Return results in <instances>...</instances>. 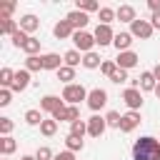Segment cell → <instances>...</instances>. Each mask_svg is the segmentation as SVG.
Wrapping results in <instances>:
<instances>
[{"mask_svg": "<svg viewBox=\"0 0 160 160\" xmlns=\"http://www.w3.org/2000/svg\"><path fill=\"white\" fill-rule=\"evenodd\" d=\"M132 160H160V140L158 138H138L132 142Z\"/></svg>", "mask_w": 160, "mask_h": 160, "instance_id": "obj_1", "label": "cell"}, {"mask_svg": "<svg viewBox=\"0 0 160 160\" xmlns=\"http://www.w3.org/2000/svg\"><path fill=\"white\" fill-rule=\"evenodd\" d=\"M88 92H90V90H85L80 82L65 85V88H62V102H68V105H80V100H88Z\"/></svg>", "mask_w": 160, "mask_h": 160, "instance_id": "obj_2", "label": "cell"}, {"mask_svg": "<svg viewBox=\"0 0 160 160\" xmlns=\"http://www.w3.org/2000/svg\"><path fill=\"white\" fill-rule=\"evenodd\" d=\"M72 45H75L78 52H92V48H95V35H90L88 30H75Z\"/></svg>", "mask_w": 160, "mask_h": 160, "instance_id": "obj_3", "label": "cell"}, {"mask_svg": "<svg viewBox=\"0 0 160 160\" xmlns=\"http://www.w3.org/2000/svg\"><path fill=\"white\" fill-rule=\"evenodd\" d=\"M152 32H155V28H152V22H150V20H142V18H138V20L130 25V35H132V38L150 40V38H152Z\"/></svg>", "mask_w": 160, "mask_h": 160, "instance_id": "obj_4", "label": "cell"}, {"mask_svg": "<svg viewBox=\"0 0 160 160\" xmlns=\"http://www.w3.org/2000/svg\"><path fill=\"white\" fill-rule=\"evenodd\" d=\"M108 105V92L102 90V88H92L90 92H88V108L92 110V112H98V110H102Z\"/></svg>", "mask_w": 160, "mask_h": 160, "instance_id": "obj_5", "label": "cell"}, {"mask_svg": "<svg viewBox=\"0 0 160 160\" xmlns=\"http://www.w3.org/2000/svg\"><path fill=\"white\" fill-rule=\"evenodd\" d=\"M95 45H100V48H105V45H112V40H115V32H112V28L110 25H100L98 22V28H95Z\"/></svg>", "mask_w": 160, "mask_h": 160, "instance_id": "obj_6", "label": "cell"}, {"mask_svg": "<svg viewBox=\"0 0 160 160\" xmlns=\"http://www.w3.org/2000/svg\"><path fill=\"white\" fill-rule=\"evenodd\" d=\"M122 102H125L130 110H138V112H140V108H142V90L128 88V90L122 92Z\"/></svg>", "mask_w": 160, "mask_h": 160, "instance_id": "obj_7", "label": "cell"}, {"mask_svg": "<svg viewBox=\"0 0 160 160\" xmlns=\"http://www.w3.org/2000/svg\"><path fill=\"white\" fill-rule=\"evenodd\" d=\"M140 112L138 110H128L125 115H122V122H120V132H132L138 125H140Z\"/></svg>", "mask_w": 160, "mask_h": 160, "instance_id": "obj_8", "label": "cell"}, {"mask_svg": "<svg viewBox=\"0 0 160 160\" xmlns=\"http://www.w3.org/2000/svg\"><path fill=\"white\" fill-rule=\"evenodd\" d=\"M105 128H108V122H105L102 115H92V118L88 120V135H90V138H100V135L105 132Z\"/></svg>", "mask_w": 160, "mask_h": 160, "instance_id": "obj_9", "label": "cell"}, {"mask_svg": "<svg viewBox=\"0 0 160 160\" xmlns=\"http://www.w3.org/2000/svg\"><path fill=\"white\" fill-rule=\"evenodd\" d=\"M65 20L75 28V30H85V25L90 22V18H88V12H80V10H70L68 15H65Z\"/></svg>", "mask_w": 160, "mask_h": 160, "instance_id": "obj_10", "label": "cell"}, {"mask_svg": "<svg viewBox=\"0 0 160 160\" xmlns=\"http://www.w3.org/2000/svg\"><path fill=\"white\" fill-rule=\"evenodd\" d=\"M52 35L58 38V40H72V35H75V28L68 22V20H58L55 22V28H52Z\"/></svg>", "mask_w": 160, "mask_h": 160, "instance_id": "obj_11", "label": "cell"}, {"mask_svg": "<svg viewBox=\"0 0 160 160\" xmlns=\"http://www.w3.org/2000/svg\"><path fill=\"white\" fill-rule=\"evenodd\" d=\"M138 52H132V50H128V52H118V58H115V62H118V68L120 70H130V68H135L138 65Z\"/></svg>", "mask_w": 160, "mask_h": 160, "instance_id": "obj_12", "label": "cell"}, {"mask_svg": "<svg viewBox=\"0 0 160 160\" xmlns=\"http://www.w3.org/2000/svg\"><path fill=\"white\" fill-rule=\"evenodd\" d=\"M28 85H30V72H28L25 68H22V70H15V80H12V88H10V90H12V92H22Z\"/></svg>", "mask_w": 160, "mask_h": 160, "instance_id": "obj_13", "label": "cell"}, {"mask_svg": "<svg viewBox=\"0 0 160 160\" xmlns=\"http://www.w3.org/2000/svg\"><path fill=\"white\" fill-rule=\"evenodd\" d=\"M62 65H65V60H62L58 52H45V55H42V68H45V70H55V72H58Z\"/></svg>", "mask_w": 160, "mask_h": 160, "instance_id": "obj_14", "label": "cell"}, {"mask_svg": "<svg viewBox=\"0 0 160 160\" xmlns=\"http://www.w3.org/2000/svg\"><path fill=\"white\" fill-rule=\"evenodd\" d=\"M38 28H40V20H38L32 12H28V15H22V18H20V30H22V32L32 35Z\"/></svg>", "mask_w": 160, "mask_h": 160, "instance_id": "obj_15", "label": "cell"}, {"mask_svg": "<svg viewBox=\"0 0 160 160\" xmlns=\"http://www.w3.org/2000/svg\"><path fill=\"white\" fill-rule=\"evenodd\" d=\"M132 42H135V40H132V35H130V32H115V40H112V45L118 48V52H128Z\"/></svg>", "mask_w": 160, "mask_h": 160, "instance_id": "obj_16", "label": "cell"}, {"mask_svg": "<svg viewBox=\"0 0 160 160\" xmlns=\"http://www.w3.org/2000/svg\"><path fill=\"white\" fill-rule=\"evenodd\" d=\"M155 88H158V80H155L152 70L140 72V90H142V92H155Z\"/></svg>", "mask_w": 160, "mask_h": 160, "instance_id": "obj_17", "label": "cell"}, {"mask_svg": "<svg viewBox=\"0 0 160 160\" xmlns=\"http://www.w3.org/2000/svg\"><path fill=\"white\" fill-rule=\"evenodd\" d=\"M60 105H65V102H62L58 95H45V98L40 100V110H42V112H50V115H52Z\"/></svg>", "mask_w": 160, "mask_h": 160, "instance_id": "obj_18", "label": "cell"}, {"mask_svg": "<svg viewBox=\"0 0 160 160\" xmlns=\"http://www.w3.org/2000/svg\"><path fill=\"white\" fill-rule=\"evenodd\" d=\"M115 15H118V20H120V22H130V25L138 20V15H135V8H132V5H120Z\"/></svg>", "mask_w": 160, "mask_h": 160, "instance_id": "obj_19", "label": "cell"}, {"mask_svg": "<svg viewBox=\"0 0 160 160\" xmlns=\"http://www.w3.org/2000/svg\"><path fill=\"white\" fill-rule=\"evenodd\" d=\"M20 30V20H12V18H8V20H2L0 18V35H15Z\"/></svg>", "mask_w": 160, "mask_h": 160, "instance_id": "obj_20", "label": "cell"}, {"mask_svg": "<svg viewBox=\"0 0 160 160\" xmlns=\"http://www.w3.org/2000/svg\"><path fill=\"white\" fill-rule=\"evenodd\" d=\"M100 65H102V60H100V55H98L95 50L82 55V68H88V70H98Z\"/></svg>", "mask_w": 160, "mask_h": 160, "instance_id": "obj_21", "label": "cell"}, {"mask_svg": "<svg viewBox=\"0 0 160 160\" xmlns=\"http://www.w3.org/2000/svg\"><path fill=\"white\" fill-rule=\"evenodd\" d=\"M25 70H28V72H40V70H45V68H42V55H30V58H25Z\"/></svg>", "mask_w": 160, "mask_h": 160, "instance_id": "obj_22", "label": "cell"}, {"mask_svg": "<svg viewBox=\"0 0 160 160\" xmlns=\"http://www.w3.org/2000/svg\"><path fill=\"white\" fill-rule=\"evenodd\" d=\"M82 148H85V140L78 138V135H70V132H68V138H65V150L78 152V150H82Z\"/></svg>", "mask_w": 160, "mask_h": 160, "instance_id": "obj_23", "label": "cell"}, {"mask_svg": "<svg viewBox=\"0 0 160 160\" xmlns=\"http://www.w3.org/2000/svg\"><path fill=\"white\" fill-rule=\"evenodd\" d=\"M118 10L115 8H100L98 10V18H100V25H110L112 20H118V15H115Z\"/></svg>", "mask_w": 160, "mask_h": 160, "instance_id": "obj_24", "label": "cell"}, {"mask_svg": "<svg viewBox=\"0 0 160 160\" xmlns=\"http://www.w3.org/2000/svg\"><path fill=\"white\" fill-rule=\"evenodd\" d=\"M62 60H65V65L68 68H78V65H82V55L72 48V50H68L65 55H62Z\"/></svg>", "mask_w": 160, "mask_h": 160, "instance_id": "obj_25", "label": "cell"}, {"mask_svg": "<svg viewBox=\"0 0 160 160\" xmlns=\"http://www.w3.org/2000/svg\"><path fill=\"white\" fill-rule=\"evenodd\" d=\"M55 75H58V80H60V82H65V85H72V80H75V68H68V65H62V68H60Z\"/></svg>", "mask_w": 160, "mask_h": 160, "instance_id": "obj_26", "label": "cell"}, {"mask_svg": "<svg viewBox=\"0 0 160 160\" xmlns=\"http://www.w3.org/2000/svg\"><path fill=\"white\" fill-rule=\"evenodd\" d=\"M15 150H18V142H15V138H12V135H8V138H2V140H0V152H2L5 158H8V155H12Z\"/></svg>", "mask_w": 160, "mask_h": 160, "instance_id": "obj_27", "label": "cell"}, {"mask_svg": "<svg viewBox=\"0 0 160 160\" xmlns=\"http://www.w3.org/2000/svg\"><path fill=\"white\" fill-rule=\"evenodd\" d=\"M70 135H78V138H85L88 135V120H75V122H70Z\"/></svg>", "mask_w": 160, "mask_h": 160, "instance_id": "obj_28", "label": "cell"}, {"mask_svg": "<svg viewBox=\"0 0 160 160\" xmlns=\"http://www.w3.org/2000/svg\"><path fill=\"white\" fill-rule=\"evenodd\" d=\"M22 52H25L28 58H30V55H38V52H40V40L30 35V38H28V42L22 45Z\"/></svg>", "mask_w": 160, "mask_h": 160, "instance_id": "obj_29", "label": "cell"}, {"mask_svg": "<svg viewBox=\"0 0 160 160\" xmlns=\"http://www.w3.org/2000/svg\"><path fill=\"white\" fill-rule=\"evenodd\" d=\"M42 120H45V118H42V110H35V108H32V110L25 112V122H28V125H42Z\"/></svg>", "mask_w": 160, "mask_h": 160, "instance_id": "obj_30", "label": "cell"}, {"mask_svg": "<svg viewBox=\"0 0 160 160\" xmlns=\"http://www.w3.org/2000/svg\"><path fill=\"white\" fill-rule=\"evenodd\" d=\"M40 132L45 135V138H52L55 132H58V120H42V125H40Z\"/></svg>", "mask_w": 160, "mask_h": 160, "instance_id": "obj_31", "label": "cell"}, {"mask_svg": "<svg viewBox=\"0 0 160 160\" xmlns=\"http://www.w3.org/2000/svg\"><path fill=\"white\" fill-rule=\"evenodd\" d=\"M75 10H80V12H95V10H100V5L95 0H78Z\"/></svg>", "mask_w": 160, "mask_h": 160, "instance_id": "obj_32", "label": "cell"}, {"mask_svg": "<svg viewBox=\"0 0 160 160\" xmlns=\"http://www.w3.org/2000/svg\"><path fill=\"white\" fill-rule=\"evenodd\" d=\"M12 80H15V70L2 68V70H0V85H2V88H12Z\"/></svg>", "mask_w": 160, "mask_h": 160, "instance_id": "obj_33", "label": "cell"}, {"mask_svg": "<svg viewBox=\"0 0 160 160\" xmlns=\"http://www.w3.org/2000/svg\"><path fill=\"white\" fill-rule=\"evenodd\" d=\"M105 122H108V128H118V130H120V122H122V115H120L118 110H110V112L105 115Z\"/></svg>", "mask_w": 160, "mask_h": 160, "instance_id": "obj_34", "label": "cell"}, {"mask_svg": "<svg viewBox=\"0 0 160 160\" xmlns=\"http://www.w3.org/2000/svg\"><path fill=\"white\" fill-rule=\"evenodd\" d=\"M118 70V62L115 60H102V65H100V72L105 75V78H112V72Z\"/></svg>", "mask_w": 160, "mask_h": 160, "instance_id": "obj_35", "label": "cell"}, {"mask_svg": "<svg viewBox=\"0 0 160 160\" xmlns=\"http://www.w3.org/2000/svg\"><path fill=\"white\" fill-rule=\"evenodd\" d=\"M55 158V152L48 148V145H40L38 150H35V160H52Z\"/></svg>", "mask_w": 160, "mask_h": 160, "instance_id": "obj_36", "label": "cell"}, {"mask_svg": "<svg viewBox=\"0 0 160 160\" xmlns=\"http://www.w3.org/2000/svg\"><path fill=\"white\" fill-rule=\"evenodd\" d=\"M12 128H15V122H12L10 118H0V135H2V138H8V135L12 132Z\"/></svg>", "mask_w": 160, "mask_h": 160, "instance_id": "obj_37", "label": "cell"}, {"mask_svg": "<svg viewBox=\"0 0 160 160\" xmlns=\"http://www.w3.org/2000/svg\"><path fill=\"white\" fill-rule=\"evenodd\" d=\"M28 38H30L28 32H22V30H18V32H15V35H12L10 40H12V45H15V48H20V50H22V45L28 42Z\"/></svg>", "mask_w": 160, "mask_h": 160, "instance_id": "obj_38", "label": "cell"}, {"mask_svg": "<svg viewBox=\"0 0 160 160\" xmlns=\"http://www.w3.org/2000/svg\"><path fill=\"white\" fill-rule=\"evenodd\" d=\"M10 102H12V90L10 88H2L0 90V108H8Z\"/></svg>", "mask_w": 160, "mask_h": 160, "instance_id": "obj_39", "label": "cell"}, {"mask_svg": "<svg viewBox=\"0 0 160 160\" xmlns=\"http://www.w3.org/2000/svg\"><path fill=\"white\" fill-rule=\"evenodd\" d=\"M12 12H15V2H2V5H0V18H2V20H8Z\"/></svg>", "mask_w": 160, "mask_h": 160, "instance_id": "obj_40", "label": "cell"}, {"mask_svg": "<svg viewBox=\"0 0 160 160\" xmlns=\"http://www.w3.org/2000/svg\"><path fill=\"white\" fill-rule=\"evenodd\" d=\"M125 80H130V78H128V70H120V68H118V70L112 72V78H110V82H115V85H120V82H125Z\"/></svg>", "mask_w": 160, "mask_h": 160, "instance_id": "obj_41", "label": "cell"}, {"mask_svg": "<svg viewBox=\"0 0 160 160\" xmlns=\"http://www.w3.org/2000/svg\"><path fill=\"white\" fill-rule=\"evenodd\" d=\"M52 120H58V122H62V120H68V105H60L52 115H50Z\"/></svg>", "mask_w": 160, "mask_h": 160, "instance_id": "obj_42", "label": "cell"}, {"mask_svg": "<svg viewBox=\"0 0 160 160\" xmlns=\"http://www.w3.org/2000/svg\"><path fill=\"white\" fill-rule=\"evenodd\" d=\"M52 160H75V152H70V150H62V152H58Z\"/></svg>", "mask_w": 160, "mask_h": 160, "instance_id": "obj_43", "label": "cell"}, {"mask_svg": "<svg viewBox=\"0 0 160 160\" xmlns=\"http://www.w3.org/2000/svg\"><path fill=\"white\" fill-rule=\"evenodd\" d=\"M148 8L150 12H160V0H148Z\"/></svg>", "mask_w": 160, "mask_h": 160, "instance_id": "obj_44", "label": "cell"}, {"mask_svg": "<svg viewBox=\"0 0 160 160\" xmlns=\"http://www.w3.org/2000/svg\"><path fill=\"white\" fill-rule=\"evenodd\" d=\"M150 22H152L155 30H160V12H152V15H150Z\"/></svg>", "mask_w": 160, "mask_h": 160, "instance_id": "obj_45", "label": "cell"}, {"mask_svg": "<svg viewBox=\"0 0 160 160\" xmlns=\"http://www.w3.org/2000/svg\"><path fill=\"white\" fill-rule=\"evenodd\" d=\"M152 75H155V80H158V82H160V62H158V65H155V68H152Z\"/></svg>", "mask_w": 160, "mask_h": 160, "instance_id": "obj_46", "label": "cell"}, {"mask_svg": "<svg viewBox=\"0 0 160 160\" xmlns=\"http://www.w3.org/2000/svg\"><path fill=\"white\" fill-rule=\"evenodd\" d=\"M155 98L160 100V82H158V88H155Z\"/></svg>", "mask_w": 160, "mask_h": 160, "instance_id": "obj_47", "label": "cell"}, {"mask_svg": "<svg viewBox=\"0 0 160 160\" xmlns=\"http://www.w3.org/2000/svg\"><path fill=\"white\" fill-rule=\"evenodd\" d=\"M20 160H35V155H22Z\"/></svg>", "mask_w": 160, "mask_h": 160, "instance_id": "obj_48", "label": "cell"}, {"mask_svg": "<svg viewBox=\"0 0 160 160\" xmlns=\"http://www.w3.org/2000/svg\"><path fill=\"white\" fill-rule=\"evenodd\" d=\"M5 160H8V158H5Z\"/></svg>", "mask_w": 160, "mask_h": 160, "instance_id": "obj_49", "label": "cell"}]
</instances>
